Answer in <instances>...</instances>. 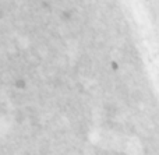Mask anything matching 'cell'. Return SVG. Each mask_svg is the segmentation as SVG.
I'll use <instances>...</instances> for the list:
<instances>
[{
  "label": "cell",
  "mask_w": 159,
  "mask_h": 155,
  "mask_svg": "<svg viewBox=\"0 0 159 155\" xmlns=\"http://www.w3.org/2000/svg\"><path fill=\"white\" fill-rule=\"evenodd\" d=\"M24 85H25V83L22 80H18L17 81V87H18V88H24Z\"/></svg>",
  "instance_id": "cell-1"
},
{
  "label": "cell",
  "mask_w": 159,
  "mask_h": 155,
  "mask_svg": "<svg viewBox=\"0 0 159 155\" xmlns=\"http://www.w3.org/2000/svg\"><path fill=\"white\" fill-rule=\"evenodd\" d=\"M117 67H119L117 63H116V62H112V69L113 70H117Z\"/></svg>",
  "instance_id": "cell-2"
}]
</instances>
